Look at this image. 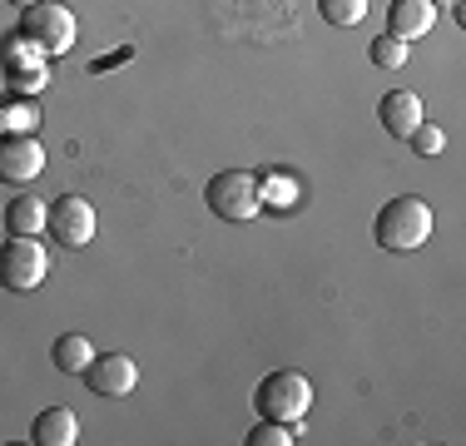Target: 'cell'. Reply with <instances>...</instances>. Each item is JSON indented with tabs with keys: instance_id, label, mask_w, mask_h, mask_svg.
<instances>
[{
	"instance_id": "14",
	"label": "cell",
	"mask_w": 466,
	"mask_h": 446,
	"mask_svg": "<svg viewBox=\"0 0 466 446\" xmlns=\"http://www.w3.org/2000/svg\"><path fill=\"white\" fill-rule=\"evenodd\" d=\"M50 357H55V367H60L65 377H85V367H90L95 348H90V338H80V332H65V338H55Z\"/></svg>"
},
{
	"instance_id": "2",
	"label": "cell",
	"mask_w": 466,
	"mask_h": 446,
	"mask_svg": "<svg viewBox=\"0 0 466 446\" xmlns=\"http://www.w3.org/2000/svg\"><path fill=\"white\" fill-rule=\"evenodd\" d=\"M20 35L35 45L40 55H65L80 40V20H75V10L60 5V0H40V5L20 10Z\"/></svg>"
},
{
	"instance_id": "17",
	"label": "cell",
	"mask_w": 466,
	"mask_h": 446,
	"mask_svg": "<svg viewBox=\"0 0 466 446\" xmlns=\"http://www.w3.org/2000/svg\"><path fill=\"white\" fill-rule=\"evenodd\" d=\"M298 441V421H273L263 417L258 427L248 431V446H293Z\"/></svg>"
},
{
	"instance_id": "1",
	"label": "cell",
	"mask_w": 466,
	"mask_h": 446,
	"mask_svg": "<svg viewBox=\"0 0 466 446\" xmlns=\"http://www.w3.org/2000/svg\"><path fill=\"white\" fill-rule=\"evenodd\" d=\"M431 228H437V214H431V204H427V198H417V194L387 198L382 214H377V243H382L387 253L421 248V243L431 238Z\"/></svg>"
},
{
	"instance_id": "20",
	"label": "cell",
	"mask_w": 466,
	"mask_h": 446,
	"mask_svg": "<svg viewBox=\"0 0 466 446\" xmlns=\"http://www.w3.org/2000/svg\"><path fill=\"white\" fill-rule=\"evenodd\" d=\"M407 144H412L421 159H437V154L447 149V134H441V125H427V119H421V125L407 134Z\"/></svg>"
},
{
	"instance_id": "6",
	"label": "cell",
	"mask_w": 466,
	"mask_h": 446,
	"mask_svg": "<svg viewBox=\"0 0 466 446\" xmlns=\"http://www.w3.org/2000/svg\"><path fill=\"white\" fill-rule=\"evenodd\" d=\"M50 55H40L35 45H30L25 35H5V45H0V70H5V80L15 95H35V89L50 85Z\"/></svg>"
},
{
	"instance_id": "11",
	"label": "cell",
	"mask_w": 466,
	"mask_h": 446,
	"mask_svg": "<svg viewBox=\"0 0 466 446\" xmlns=\"http://www.w3.org/2000/svg\"><path fill=\"white\" fill-rule=\"evenodd\" d=\"M377 119H382V129L392 134V139H407V134L421 125V99L412 89H392V95H382V105H377Z\"/></svg>"
},
{
	"instance_id": "7",
	"label": "cell",
	"mask_w": 466,
	"mask_h": 446,
	"mask_svg": "<svg viewBox=\"0 0 466 446\" xmlns=\"http://www.w3.org/2000/svg\"><path fill=\"white\" fill-rule=\"evenodd\" d=\"M95 228H99V218H95L90 198H80V194H60V198L50 204L46 233H50L55 243H65V248H85V243L95 238Z\"/></svg>"
},
{
	"instance_id": "15",
	"label": "cell",
	"mask_w": 466,
	"mask_h": 446,
	"mask_svg": "<svg viewBox=\"0 0 466 446\" xmlns=\"http://www.w3.org/2000/svg\"><path fill=\"white\" fill-rule=\"evenodd\" d=\"M40 129V109L30 105V95L0 99V134H35Z\"/></svg>"
},
{
	"instance_id": "3",
	"label": "cell",
	"mask_w": 466,
	"mask_h": 446,
	"mask_svg": "<svg viewBox=\"0 0 466 446\" xmlns=\"http://www.w3.org/2000/svg\"><path fill=\"white\" fill-rule=\"evenodd\" d=\"M204 198H208V208H214V218H224V223H248V218L263 214L258 174H248V169L214 174V178H208V188H204Z\"/></svg>"
},
{
	"instance_id": "18",
	"label": "cell",
	"mask_w": 466,
	"mask_h": 446,
	"mask_svg": "<svg viewBox=\"0 0 466 446\" xmlns=\"http://www.w3.org/2000/svg\"><path fill=\"white\" fill-rule=\"evenodd\" d=\"M318 10H323L328 25L348 30V25H358V20L368 15V0H318Z\"/></svg>"
},
{
	"instance_id": "21",
	"label": "cell",
	"mask_w": 466,
	"mask_h": 446,
	"mask_svg": "<svg viewBox=\"0 0 466 446\" xmlns=\"http://www.w3.org/2000/svg\"><path fill=\"white\" fill-rule=\"evenodd\" d=\"M10 5H15V10H25V5H40V0H10Z\"/></svg>"
},
{
	"instance_id": "10",
	"label": "cell",
	"mask_w": 466,
	"mask_h": 446,
	"mask_svg": "<svg viewBox=\"0 0 466 446\" xmlns=\"http://www.w3.org/2000/svg\"><path fill=\"white\" fill-rule=\"evenodd\" d=\"M437 25V5L431 0H392L387 5V35H397V40H421L427 30Z\"/></svg>"
},
{
	"instance_id": "16",
	"label": "cell",
	"mask_w": 466,
	"mask_h": 446,
	"mask_svg": "<svg viewBox=\"0 0 466 446\" xmlns=\"http://www.w3.org/2000/svg\"><path fill=\"white\" fill-rule=\"evenodd\" d=\"M372 65H377V70H402V65H407V55H412V45H407V40H397V35H387V30H382V35H377L372 40Z\"/></svg>"
},
{
	"instance_id": "5",
	"label": "cell",
	"mask_w": 466,
	"mask_h": 446,
	"mask_svg": "<svg viewBox=\"0 0 466 446\" xmlns=\"http://www.w3.org/2000/svg\"><path fill=\"white\" fill-rule=\"evenodd\" d=\"M253 407L273 421H303L308 407H313V382L303 372H288V367L283 372H268L258 382V392H253Z\"/></svg>"
},
{
	"instance_id": "13",
	"label": "cell",
	"mask_w": 466,
	"mask_h": 446,
	"mask_svg": "<svg viewBox=\"0 0 466 446\" xmlns=\"http://www.w3.org/2000/svg\"><path fill=\"white\" fill-rule=\"evenodd\" d=\"M46 223H50V204H46V198L20 194V198H10V204H5V233L40 238V233H46Z\"/></svg>"
},
{
	"instance_id": "8",
	"label": "cell",
	"mask_w": 466,
	"mask_h": 446,
	"mask_svg": "<svg viewBox=\"0 0 466 446\" xmlns=\"http://www.w3.org/2000/svg\"><path fill=\"white\" fill-rule=\"evenodd\" d=\"M85 387H90L95 397H129L139 387V367L135 357L125 352H105V357H90V367H85Z\"/></svg>"
},
{
	"instance_id": "22",
	"label": "cell",
	"mask_w": 466,
	"mask_h": 446,
	"mask_svg": "<svg viewBox=\"0 0 466 446\" xmlns=\"http://www.w3.org/2000/svg\"><path fill=\"white\" fill-rule=\"evenodd\" d=\"M431 5H457V0H431Z\"/></svg>"
},
{
	"instance_id": "12",
	"label": "cell",
	"mask_w": 466,
	"mask_h": 446,
	"mask_svg": "<svg viewBox=\"0 0 466 446\" xmlns=\"http://www.w3.org/2000/svg\"><path fill=\"white\" fill-rule=\"evenodd\" d=\"M30 441L35 446H75L80 441V417L70 407H46L30 421Z\"/></svg>"
},
{
	"instance_id": "19",
	"label": "cell",
	"mask_w": 466,
	"mask_h": 446,
	"mask_svg": "<svg viewBox=\"0 0 466 446\" xmlns=\"http://www.w3.org/2000/svg\"><path fill=\"white\" fill-rule=\"evenodd\" d=\"M258 194H263V208H293L298 204V184L293 178H258Z\"/></svg>"
},
{
	"instance_id": "4",
	"label": "cell",
	"mask_w": 466,
	"mask_h": 446,
	"mask_svg": "<svg viewBox=\"0 0 466 446\" xmlns=\"http://www.w3.org/2000/svg\"><path fill=\"white\" fill-rule=\"evenodd\" d=\"M46 278H50V253L40 238L10 233V238L0 243V288H10V293H35Z\"/></svg>"
},
{
	"instance_id": "9",
	"label": "cell",
	"mask_w": 466,
	"mask_h": 446,
	"mask_svg": "<svg viewBox=\"0 0 466 446\" xmlns=\"http://www.w3.org/2000/svg\"><path fill=\"white\" fill-rule=\"evenodd\" d=\"M46 169V149L35 134H0V178L5 184H30Z\"/></svg>"
}]
</instances>
